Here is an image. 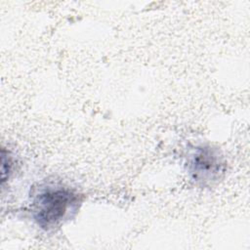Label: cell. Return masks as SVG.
I'll list each match as a JSON object with an SVG mask.
<instances>
[{
	"label": "cell",
	"mask_w": 250,
	"mask_h": 250,
	"mask_svg": "<svg viewBox=\"0 0 250 250\" xmlns=\"http://www.w3.org/2000/svg\"><path fill=\"white\" fill-rule=\"evenodd\" d=\"M225 161L219 150L209 146H196L188 160V172L197 184L218 181L225 171Z\"/></svg>",
	"instance_id": "2"
},
{
	"label": "cell",
	"mask_w": 250,
	"mask_h": 250,
	"mask_svg": "<svg viewBox=\"0 0 250 250\" xmlns=\"http://www.w3.org/2000/svg\"><path fill=\"white\" fill-rule=\"evenodd\" d=\"M79 202L78 194L62 187H47L33 199L31 214L34 222L42 229L58 227Z\"/></svg>",
	"instance_id": "1"
}]
</instances>
